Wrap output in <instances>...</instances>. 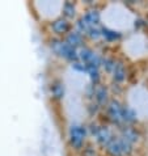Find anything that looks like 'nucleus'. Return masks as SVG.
<instances>
[{"mask_svg":"<svg viewBox=\"0 0 148 156\" xmlns=\"http://www.w3.org/2000/svg\"><path fill=\"white\" fill-rule=\"evenodd\" d=\"M104 24V8L101 4L96 3L94 5L84 8L80 12V16L73 23V29L80 32L83 36L93 27H101Z\"/></svg>","mask_w":148,"mask_h":156,"instance_id":"1","label":"nucleus"},{"mask_svg":"<svg viewBox=\"0 0 148 156\" xmlns=\"http://www.w3.org/2000/svg\"><path fill=\"white\" fill-rule=\"evenodd\" d=\"M66 138L71 151L79 154L84 148V146L90 140L86 123L81 122V121H71L66 127Z\"/></svg>","mask_w":148,"mask_h":156,"instance_id":"2","label":"nucleus"},{"mask_svg":"<svg viewBox=\"0 0 148 156\" xmlns=\"http://www.w3.org/2000/svg\"><path fill=\"white\" fill-rule=\"evenodd\" d=\"M47 47H49L50 53L63 62L71 64L76 60H79V50L75 47L69 46L68 43L64 41V38L58 37H50L47 41Z\"/></svg>","mask_w":148,"mask_h":156,"instance_id":"3","label":"nucleus"},{"mask_svg":"<svg viewBox=\"0 0 148 156\" xmlns=\"http://www.w3.org/2000/svg\"><path fill=\"white\" fill-rule=\"evenodd\" d=\"M123 102L125 101L119 97H111L109 104L104 108L101 114L105 118V122L110 125L111 127H114L115 130L123 126V122H122V106H123Z\"/></svg>","mask_w":148,"mask_h":156,"instance_id":"4","label":"nucleus"},{"mask_svg":"<svg viewBox=\"0 0 148 156\" xmlns=\"http://www.w3.org/2000/svg\"><path fill=\"white\" fill-rule=\"evenodd\" d=\"M135 146L123 139L115 131L114 136L107 143V146L104 148V156H132L135 154Z\"/></svg>","mask_w":148,"mask_h":156,"instance_id":"5","label":"nucleus"},{"mask_svg":"<svg viewBox=\"0 0 148 156\" xmlns=\"http://www.w3.org/2000/svg\"><path fill=\"white\" fill-rule=\"evenodd\" d=\"M102 51L97 50L94 46L88 45L79 49V60L85 67H101Z\"/></svg>","mask_w":148,"mask_h":156,"instance_id":"6","label":"nucleus"},{"mask_svg":"<svg viewBox=\"0 0 148 156\" xmlns=\"http://www.w3.org/2000/svg\"><path fill=\"white\" fill-rule=\"evenodd\" d=\"M47 93L50 96V100L55 104H62L67 97L68 88L67 84L62 77H53L47 85Z\"/></svg>","mask_w":148,"mask_h":156,"instance_id":"7","label":"nucleus"},{"mask_svg":"<svg viewBox=\"0 0 148 156\" xmlns=\"http://www.w3.org/2000/svg\"><path fill=\"white\" fill-rule=\"evenodd\" d=\"M109 77H110L111 84H118V85H123V87L126 85V83L129 81V77H130V70H129V66L123 58L117 57L114 68H113V71L110 75H109Z\"/></svg>","mask_w":148,"mask_h":156,"instance_id":"8","label":"nucleus"},{"mask_svg":"<svg viewBox=\"0 0 148 156\" xmlns=\"http://www.w3.org/2000/svg\"><path fill=\"white\" fill-rule=\"evenodd\" d=\"M126 34L123 30L113 28L107 24L101 25V43L105 46H115L125 40Z\"/></svg>","mask_w":148,"mask_h":156,"instance_id":"9","label":"nucleus"},{"mask_svg":"<svg viewBox=\"0 0 148 156\" xmlns=\"http://www.w3.org/2000/svg\"><path fill=\"white\" fill-rule=\"evenodd\" d=\"M47 29H49L51 37L64 38L73 29V24L69 23L68 20L63 19L62 16H58L47 23Z\"/></svg>","mask_w":148,"mask_h":156,"instance_id":"10","label":"nucleus"},{"mask_svg":"<svg viewBox=\"0 0 148 156\" xmlns=\"http://www.w3.org/2000/svg\"><path fill=\"white\" fill-rule=\"evenodd\" d=\"M114 134H115L114 127H111L110 125H107L106 122H101L97 129V131L90 138V140H92L100 150H104L107 146V143L111 140V138L114 136Z\"/></svg>","mask_w":148,"mask_h":156,"instance_id":"11","label":"nucleus"},{"mask_svg":"<svg viewBox=\"0 0 148 156\" xmlns=\"http://www.w3.org/2000/svg\"><path fill=\"white\" fill-rule=\"evenodd\" d=\"M80 8H79V3L77 2H72V0H66L62 2L60 4V11H59V16H62L63 19L68 20L69 23H75V20L80 16Z\"/></svg>","mask_w":148,"mask_h":156,"instance_id":"12","label":"nucleus"},{"mask_svg":"<svg viewBox=\"0 0 148 156\" xmlns=\"http://www.w3.org/2000/svg\"><path fill=\"white\" fill-rule=\"evenodd\" d=\"M115 131L118 135H121L123 139H126L129 143H131V144L135 147L140 143L142 138H143L142 131L136 126H122L119 129H117Z\"/></svg>","mask_w":148,"mask_h":156,"instance_id":"13","label":"nucleus"},{"mask_svg":"<svg viewBox=\"0 0 148 156\" xmlns=\"http://www.w3.org/2000/svg\"><path fill=\"white\" fill-rule=\"evenodd\" d=\"M122 122H123V126H136L139 123L138 110L126 101L122 106Z\"/></svg>","mask_w":148,"mask_h":156,"instance_id":"14","label":"nucleus"},{"mask_svg":"<svg viewBox=\"0 0 148 156\" xmlns=\"http://www.w3.org/2000/svg\"><path fill=\"white\" fill-rule=\"evenodd\" d=\"M110 100H111V93H110V89H109V84L101 83V84H98L97 87H96L94 101L97 102L102 109L107 105Z\"/></svg>","mask_w":148,"mask_h":156,"instance_id":"15","label":"nucleus"},{"mask_svg":"<svg viewBox=\"0 0 148 156\" xmlns=\"http://www.w3.org/2000/svg\"><path fill=\"white\" fill-rule=\"evenodd\" d=\"M64 41H66L69 46L75 47V49H81L83 46L86 45V41H85V37L83 36L80 32H77L76 29H72L66 37H64Z\"/></svg>","mask_w":148,"mask_h":156,"instance_id":"16","label":"nucleus"},{"mask_svg":"<svg viewBox=\"0 0 148 156\" xmlns=\"http://www.w3.org/2000/svg\"><path fill=\"white\" fill-rule=\"evenodd\" d=\"M115 59L117 55L114 54H107V53H102V58H101V71L105 75H110L113 68H114L115 64Z\"/></svg>","mask_w":148,"mask_h":156,"instance_id":"17","label":"nucleus"},{"mask_svg":"<svg viewBox=\"0 0 148 156\" xmlns=\"http://www.w3.org/2000/svg\"><path fill=\"white\" fill-rule=\"evenodd\" d=\"M84 109H85V114L89 118V121L90 119H98V117L102 114V110H104L96 101L85 102Z\"/></svg>","mask_w":148,"mask_h":156,"instance_id":"18","label":"nucleus"},{"mask_svg":"<svg viewBox=\"0 0 148 156\" xmlns=\"http://www.w3.org/2000/svg\"><path fill=\"white\" fill-rule=\"evenodd\" d=\"M86 43L90 42L93 45H97V43H101V27H93L88 29V32L84 34Z\"/></svg>","mask_w":148,"mask_h":156,"instance_id":"19","label":"nucleus"},{"mask_svg":"<svg viewBox=\"0 0 148 156\" xmlns=\"http://www.w3.org/2000/svg\"><path fill=\"white\" fill-rule=\"evenodd\" d=\"M100 155H101L100 154V148L92 140H89L86 143L84 146V148L79 152V156H100Z\"/></svg>","mask_w":148,"mask_h":156,"instance_id":"20","label":"nucleus"},{"mask_svg":"<svg viewBox=\"0 0 148 156\" xmlns=\"http://www.w3.org/2000/svg\"><path fill=\"white\" fill-rule=\"evenodd\" d=\"M147 27H148V21L146 20L144 16L138 15V16L134 17V20H132V30L135 33L143 32V30H144Z\"/></svg>","mask_w":148,"mask_h":156,"instance_id":"21","label":"nucleus"},{"mask_svg":"<svg viewBox=\"0 0 148 156\" xmlns=\"http://www.w3.org/2000/svg\"><path fill=\"white\" fill-rule=\"evenodd\" d=\"M94 93H96V87L86 83V85L84 87V90H83V97H84L85 102L94 101Z\"/></svg>","mask_w":148,"mask_h":156,"instance_id":"22","label":"nucleus"},{"mask_svg":"<svg viewBox=\"0 0 148 156\" xmlns=\"http://www.w3.org/2000/svg\"><path fill=\"white\" fill-rule=\"evenodd\" d=\"M68 66H69V70H71L73 73H77V75H86V67L80 62V60H76V62L68 64Z\"/></svg>","mask_w":148,"mask_h":156,"instance_id":"23","label":"nucleus"},{"mask_svg":"<svg viewBox=\"0 0 148 156\" xmlns=\"http://www.w3.org/2000/svg\"><path fill=\"white\" fill-rule=\"evenodd\" d=\"M109 89H110V93H111V97H119L125 93L126 88L123 85H118V84H111L109 83Z\"/></svg>","mask_w":148,"mask_h":156,"instance_id":"24","label":"nucleus"},{"mask_svg":"<svg viewBox=\"0 0 148 156\" xmlns=\"http://www.w3.org/2000/svg\"><path fill=\"white\" fill-rule=\"evenodd\" d=\"M100 156H104V155H100Z\"/></svg>","mask_w":148,"mask_h":156,"instance_id":"25","label":"nucleus"}]
</instances>
